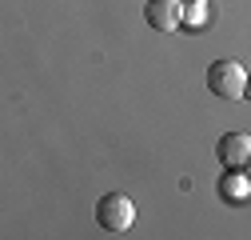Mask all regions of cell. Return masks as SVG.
<instances>
[{
  "label": "cell",
  "instance_id": "cell-1",
  "mask_svg": "<svg viewBox=\"0 0 251 240\" xmlns=\"http://www.w3.org/2000/svg\"><path fill=\"white\" fill-rule=\"evenodd\" d=\"M247 68L239 60H215L207 68V88L219 96V100H243V88H247Z\"/></svg>",
  "mask_w": 251,
  "mask_h": 240
},
{
  "label": "cell",
  "instance_id": "cell-2",
  "mask_svg": "<svg viewBox=\"0 0 251 240\" xmlns=\"http://www.w3.org/2000/svg\"><path fill=\"white\" fill-rule=\"evenodd\" d=\"M96 224L104 232H128L136 224V204L124 192H104L96 200Z\"/></svg>",
  "mask_w": 251,
  "mask_h": 240
},
{
  "label": "cell",
  "instance_id": "cell-3",
  "mask_svg": "<svg viewBox=\"0 0 251 240\" xmlns=\"http://www.w3.org/2000/svg\"><path fill=\"white\" fill-rule=\"evenodd\" d=\"M215 160L235 172H251V136L247 132H224L215 140Z\"/></svg>",
  "mask_w": 251,
  "mask_h": 240
},
{
  "label": "cell",
  "instance_id": "cell-4",
  "mask_svg": "<svg viewBox=\"0 0 251 240\" xmlns=\"http://www.w3.org/2000/svg\"><path fill=\"white\" fill-rule=\"evenodd\" d=\"M144 20L155 28V32H176L183 24V0H148Z\"/></svg>",
  "mask_w": 251,
  "mask_h": 240
},
{
  "label": "cell",
  "instance_id": "cell-5",
  "mask_svg": "<svg viewBox=\"0 0 251 240\" xmlns=\"http://www.w3.org/2000/svg\"><path fill=\"white\" fill-rule=\"evenodd\" d=\"M219 196L227 204H247L251 200V172L224 168V176H219Z\"/></svg>",
  "mask_w": 251,
  "mask_h": 240
},
{
  "label": "cell",
  "instance_id": "cell-6",
  "mask_svg": "<svg viewBox=\"0 0 251 240\" xmlns=\"http://www.w3.org/2000/svg\"><path fill=\"white\" fill-rule=\"evenodd\" d=\"M207 20H211V4L207 0H183V28L200 32V28H207Z\"/></svg>",
  "mask_w": 251,
  "mask_h": 240
},
{
  "label": "cell",
  "instance_id": "cell-7",
  "mask_svg": "<svg viewBox=\"0 0 251 240\" xmlns=\"http://www.w3.org/2000/svg\"><path fill=\"white\" fill-rule=\"evenodd\" d=\"M243 100L251 104V76H247V88H243Z\"/></svg>",
  "mask_w": 251,
  "mask_h": 240
}]
</instances>
